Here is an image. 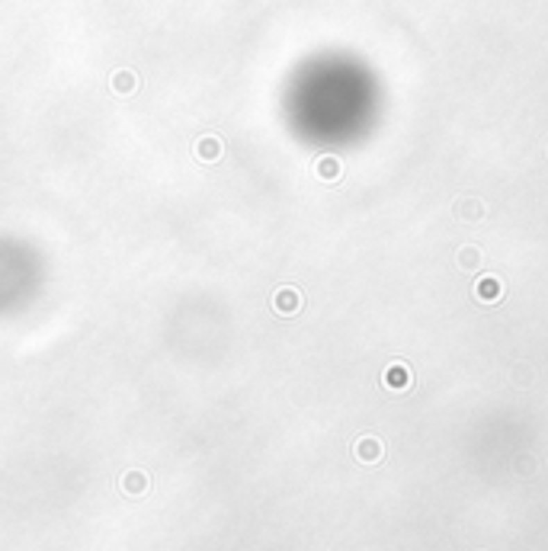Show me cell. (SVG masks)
<instances>
[{"mask_svg":"<svg viewBox=\"0 0 548 551\" xmlns=\"http://www.w3.org/2000/svg\"><path fill=\"white\" fill-rule=\"evenodd\" d=\"M196 154H199L202 160H218V154H222V144H218V138H202V142L196 144Z\"/></svg>","mask_w":548,"mask_h":551,"instance_id":"6da1fadb","label":"cell"}]
</instances>
